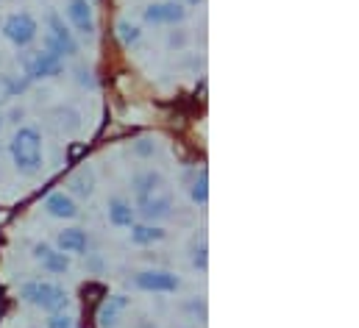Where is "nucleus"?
Returning a JSON list of instances; mask_svg holds the SVG:
<instances>
[{"mask_svg": "<svg viewBox=\"0 0 359 328\" xmlns=\"http://www.w3.org/2000/svg\"><path fill=\"white\" fill-rule=\"evenodd\" d=\"M106 217H109V223H111L114 228H131V226L140 220L134 203H131L128 198H123V195L109 198V203H106Z\"/></svg>", "mask_w": 359, "mask_h": 328, "instance_id": "nucleus-14", "label": "nucleus"}, {"mask_svg": "<svg viewBox=\"0 0 359 328\" xmlns=\"http://www.w3.org/2000/svg\"><path fill=\"white\" fill-rule=\"evenodd\" d=\"M0 31H3V39H6L11 48L28 50V48L39 39V20H36L31 11H11V14L3 20Z\"/></svg>", "mask_w": 359, "mask_h": 328, "instance_id": "nucleus-5", "label": "nucleus"}, {"mask_svg": "<svg viewBox=\"0 0 359 328\" xmlns=\"http://www.w3.org/2000/svg\"><path fill=\"white\" fill-rule=\"evenodd\" d=\"M176 3H181V6H187V8H189V6H198L201 0H176Z\"/></svg>", "mask_w": 359, "mask_h": 328, "instance_id": "nucleus-29", "label": "nucleus"}, {"mask_svg": "<svg viewBox=\"0 0 359 328\" xmlns=\"http://www.w3.org/2000/svg\"><path fill=\"white\" fill-rule=\"evenodd\" d=\"M45 328H79L76 317L65 309V312H50L48 320H45Z\"/></svg>", "mask_w": 359, "mask_h": 328, "instance_id": "nucleus-23", "label": "nucleus"}, {"mask_svg": "<svg viewBox=\"0 0 359 328\" xmlns=\"http://www.w3.org/2000/svg\"><path fill=\"white\" fill-rule=\"evenodd\" d=\"M131 153L137 159H154L159 153V139L156 137H140L134 145H131Z\"/></svg>", "mask_w": 359, "mask_h": 328, "instance_id": "nucleus-22", "label": "nucleus"}, {"mask_svg": "<svg viewBox=\"0 0 359 328\" xmlns=\"http://www.w3.org/2000/svg\"><path fill=\"white\" fill-rule=\"evenodd\" d=\"M79 83H81V86H90V89H95V78H92V70L81 67V70H79Z\"/></svg>", "mask_w": 359, "mask_h": 328, "instance_id": "nucleus-26", "label": "nucleus"}, {"mask_svg": "<svg viewBox=\"0 0 359 328\" xmlns=\"http://www.w3.org/2000/svg\"><path fill=\"white\" fill-rule=\"evenodd\" d=\"M189 200L195 206H206L209 203V170H198L195 178L189 181Z\"/></svg>", "mask_w": 359, "mask_h": 328, "instance_id": "nucleus-19", "label": "nucleus"}, {"mask_svg": "<svg viewBox=\"0 0 359 328\" xmlns=\"http://www.w3.org/2000/svg\"><path fill=\"white\" fill-rule=\"evenodd\" d=\"M187 14H189L187 6H181L176 0H156L142 8V22L154 28H176L187 20Z\"/></svg>", "mask_w": 359, "mask_h": 328, "instance_id": "nucleus-8", "label": "nucleus"}, {"mask_svg": "<svg viewBox=\"0 0 359 328\" xmlns=\"http://www.w3.org/2000/svg\"><path fill=\"white\" fill-rule=\"evenodd\" d=\"M67 192L73 195V198H81V200H90L92 195H95V186H97V178H95V170L92 167H79L73 175H70V181H67Z\"/></svg>", "mask_w": 359, "mask_h": 328, "instance_id": "nucleus-16", "label": "nucleus"}, {"mask_svg": "<svg viewBox=\"0 0 359 328\" xmlns=\"http://www.w3.org/2000/svg\"><path fill=\"white\" fill-rule=\"evenodd\" d=\"M165 237H168V231H165L162 223H145V220H137V223L128 228V240H131V245H137V247L159 245Z\"/></svg>", "mask_w": 359, "mask_h": 328, "instance_id": "nucleus-15", "label": "nucleus"}, {"mask_svg": "<svg viewBox=\"0 0 359 328\" xmlns=\"http://www.w3.org/2000/svg\"><path fill=\"white\" fill-rule=\"evenodd\" d=\"M134 328H159V326H156L154 320H137V326Z\"/></svg>", "mask_w": 359, "mask_h": 328, "instance_id": "nucleus-28", "label": "nucleus"}, {"mask_svg": "<svg viewBox=\"0 0 359 328\" xmlns=\"http://www.w3.org/2000/svg\"><path fill=\"white\" fill-rule=\"evenodd\" d=\"M20 301L50 315V312H65L67 303H70V292L59 284V281H50V278H31V281H22L20 289H17Z\"/></svg>", "mask_w": 359, "mask_h": 328, "instance_id": "nucleus-3", "label": "nucleus"}, {"mask_svg": "<svg viewBox=\"0 0 359 328\" xmlns=\"http://www.w3.org/2000/svg\"><path fill=\"white\" fill-rule=\"evenodd\" d=\"M189 264L198 270V273H206L209 270V242L206 240H195L189 245Z\"/></svg>", "mask_w": 359, "mask_h": 328, "instance_id": "nucleus-21", "label": "nucleus"}, {"mask_svg": "<svg viewBox=\"0 0 359 328\" xmlns=\"http://www.w3.org/2000/svg\"><path fill=\"white\" fill-rule=\"evenodd\" d=\"M65 17H67V25L73 28V34H81L90 39L97 28L95 22V6L90 0H67L65 6Z\"/></svg>", "mask_w": 359, "mask_h": 328, "instance_id": "nucleus-10", "label": "nucleus"}, {"mask_svg": "<svg viewBox=\"0 0 359 328\" xmlns=\"http://www.w3.org/2000/svg\"><path fill=\"white\" fill-rule=\"evenodd\" d=\"M28 78H14V76H6V73H0V109L3 106H8L17 95H22L25 89H28Z\"/></svg>", "mask_w": 359, "mask_h": 328, "instance_id": "nucleus-18", "label": "nucleus"}, {"mask_svg": "<svg viewBox=\"0 0 359 328\" xmlns=\"http://www.w3.org/2000/svg\"><path fill=\"white\" fill-rule=\"evenodd\" d=\"M3 128H6V114H3V109H0V134H3Z\"/></svg>", "mask_w": 359, "mask_h": 328, "instance_id": "nucleus-30", "label": "nucleus"}, {"mask_svg": "<svg viewBox=\"0 0 359 328\" xmlns=\"http://www.w3.org/2000/svg\"><path fill=\"white\" fill-rule=\"evenodd\" d=\"M31 259L48 273V275H67L70 273V256L67 253H62L56 245H50V242H36V245L31 247Z\"/></svg>", "mask_w": 359, "mask_h": 328, "instance_id": "nucleus-9", "label": "nucleus"}, {"mask_svg": "<svg viewBox=\"0 0 359 328\" xmlns=\"http://www.w3.org/2000/svg\"><path fill=\"white\" fill-rule=\"evenodd\" d=\"M90 245H92V240L84 228L70 226V228H62V231L56 234V247H59L62 253H67V256H87V253H90Z\"/></svg>", "mask_w": 359, "mask_h": 328, "instance_id": "nucleus-12", "label": "nucleus"}, {"mask_svg": "<svg viewBox=\"0 0 359 328\" xmlns=\"http://www.w3.org/2000/svg\"><path fill=\"white\" fill-rule=\"evenodd\" d=\"M114 36H117V42H120L123 48H134V45L142 39V28H140L137 22H131V20H120V22L114 25Z\"/></svg>", "mask_w": 359, "mask_h": 328, "instance_id": "nucleus-20", "label": "nucleus"}, {"mask_svg": "<svg viewBox=\"0 0 359 328\" xmlns=\"http://www.w3.org/2000/svg\"><path fill=\"white\" fill-rule=\"evenodd\" d=\"M87 264H90L95 273H100V270H103V259H100L97 253H87Z\"/></svg>", "mask_w": 359, "mask_h": 328, "instance_id": "nucleus-27", "label": "nucleus"}, {"mask_svg": "<svg viewBox=\"0 0 359 328\" xmlns=\"http://www.w3.org/2000/svg\"><path fill=\"white\" fill-rule=\"evenodd\" d=\"M42 48L67 59H76L81 53V42L73 34V28L65 22V17L59 11H48L45 14V34H42Z\"/></svg>", "mask_w": 359, "mask_h": 328, "instance_id": "nucleus-4", "label": "nucleus"}, {"mask_svg": "<svg viewBox=\"0 0 359 328\" xmlns=\"http://www.w3.org/2000/svg\"><path fill=\"white\" fill-rule=\"evenodd\" d=\"M45 212L53 217V220H76L79 217V203L70 192L65 189H56L45 198Z\"/></svg>", "mask_w": 359, "mask_h": 328, "instance_id": "nucleus-13", "label": "nucleus"}, {"mask_svg": "<svg viewBox=\"0 0 359 328\" xmlns=\"http://www.w3.org/2000/svg\"><path fill=\"white\" fill-rule=\"evenodd\" d=\"M8 156L20 175L34 178L45 164V139L36 125H20L8 142Z\"/></svg>", "mask_w": 359, "mask_h": 328, "instance_id": "nucleus-2", "label": "nucleus"}, {"mask_svg": "<svg viewBox=\"0 0 359 328\" xmlns=\"http://www.w3.org/2000/svg\"><path fill=\"white\" fill-rule=\"evenodd\" d=\"M53 123H56V128L65 134V137H73V134H79L81 131V111L76 109V106H56L53 109Z\"/></svg>", "mask_w": 359, "mask_h": 328, "instance_id": "nucleus-17", "label": "nucleus"}, {"mask_svg": "<svg viewBox=\"0 0 359 328\" xmlns=\"http://www.w3.org/2000/svg\"><path fill=\"white\" fill-rule=\"evenodd\" d=\"M134 209L145 223H162L173 214V189L159 170H140L131 178Z\"/></svg>", "mask_w": 359, "mask_h": 328, "instance_id": "nucleus-1", "label": "nucleus"}, {"mask_svg": "<svg viewBox=\"0 0 359 328\" xmlns=\"http://www.w3.org/2000/svg\"><path fill=\"white\" fill-rule=\"evenodd\" d=\"M184 45H187V34H184V28L170 31V36H168V48H170V50H181Z\"/></svg>", "mask_w": 359, "mask_h": 328, "instance_id": "nucleus-25", "label": "nucleus"}, {"mask_svg": "<svg viewBox=\"0 0 359 328\" xmlns=\"http://www.w3.org/2000/svg\"><path fill=\"white\" fill-rule=\"evenodd\" d=\"M128 309H131V298L128 295L103 298V303L97 306V328H117Z\"/></svg>", "mask_w": 359, "mask_h": 328, "instance_id": "nucleus-11", "label": "nucleus"}, {"mask_svg": "<svg viewBox=\"0 0 359 328\" xmlns=\"http://www.w3.org/2000/svg\"><path fill=\"white\" fill-rule=\"evenodd\" d=\"M134 289L148 292V295H176L181 289V278L173 270L148 267V270L134 273Z\"/></svg>", "mask_w": 359, "mask_h": 328, "instance_id": "nucleus-7", "label": "nucleus"}, {"mask_svg": "<svg viewBox=\"0 0 359 328\" xmlns=\"http://www.w3.org/2000/svg\"><path fill=\"white\" fill-rule=\"evenodd\" d=\"M187 315H189V320H206V301L203 298H189V301H184V306H181Z\"/></svg>", "mask_w": 359, "mask_h": 328, "instance_id": "nucleus-24", "label": "nucleus"}, {"mask_svg": "<svg viewBox=\"0 0 359 328\" xmlns=\"http://www.w3.org/2000/svg\"><path fill=\"white\" fill-rule=\"evenodd\" d=\"M65 70H67V62L45 48L22 53V73H25L22 78L28 81H50V78L65 76Z\"/></svg>", "mask_w": 359, "mask_h": 328, "instance_id": "nucleus-6", "label": "nucleus"}]
</instances>
